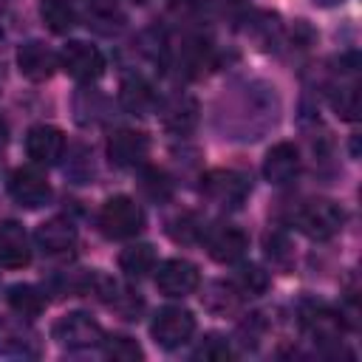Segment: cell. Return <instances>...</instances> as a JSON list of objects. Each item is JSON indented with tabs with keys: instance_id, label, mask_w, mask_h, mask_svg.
Returning a JSON list of instances; mask_svg holds the SVG:
<instances>
[{
	"instance_id": "6da1fadb",
	"label": "cell",
	"mask_w": 362,
	"mask_h": 362,
	"mask_svg": "<svg viewBox=\"0 0 362 362\" xmlns=\"http://www.w3.org/2000/svg\"><path fill=\"white\" fill-rule=\"evenodd\" d=\"M291 221H294V226L305 238H311V240H328V238H334L342 229L345 212L331 198H311V201H305V204L297 206V212H294Z\"/></svg>"
},
{
	"instance_id": "7a4b0ae2",
	"label": "cell",
	"mask_w": 362,
	"mask_h": 362,
	"mask_svg": "<svg viewBox=\"0 0 362 362\" xmlns=\"http://www.w3.org/2000/svg\"><path fill=\"white\" fill-rule=\"evenodd\" d=\"M99 229L107 238H116V240L133 238V235H139L144 229V209L127 195H113V198H107L102 204Z\"/></svg>"
},
{
	"instance_id": "3957f363",
	"label": "cell",
	"mask_w": 362,
	"mask_h": 362,
	"mask_svg": "<svg viewBox=\"0 0 362 362\" xmlns=\"http://www.w3.org/2000/svg\"><path fill=\"white\" fill-rule=\"evenodd\" d=\"M201 192L209 204L221 209H238L249 198V178L238 170H209L201 181Z\"/></svg>"
},
{
	"instance_id": "277c9868",
	"label": "cell",
	"mask_w": 362,
	"mask_h": 362,
	"mask_svg": "<svg viewBox=\"0 0 362 362\" xmlns=\"http://www.w3.org/2000/svg\"><path fill=\"white\" fill-rule=\"evenodd\" d=\"M150 334L153 339L167 348V351H175L181 345L189 342V337L195 334V317L187 311V308H178V305H167L161 308L153 322H150Z\"/></svg>"
},
{
	"instance_id": "5b68a950",
	"label": "cell",
	"mask_w": 362,
	"mask_h": 362,
	"mask_svg": "<svg viewBox=\"0 0 362 362\" xmlns=\"http://www.w3.org/2000/svg\"><path fill=\"white\" fill-rule=\"evenodd\" d=\"M51 334H54V339H57L62 348H68V351L93 348V345H102V339H105L102 325H99L93 317L82 314V311H71V314H65L62 320H57Z\"/></svg>"
},
{
	"instance_id": "8992f818",
	"label": "cell",
	"mask_w": 362,
	"mask_h": 362,
	"mask_svg": "<svg viewBox=\"0 0 362 362\" xmlns=\"http://www.w3.org/2000/svg\"><path fill=\"white\" fill-rule=\"evenodd\" d=\"M0 354L17 359H34L42 354L40 334L25 317H0Z\"/></svg>"
},
{
	"instance_id": "52a82bcc",
	"label": "cell",
	"mask_w": 362,
	"mask_h": 362,
	"mask_svg": "<svg viewBox=\"0 0 362 362\" xmlns=\"http://www.w3.org/2000/svg\"><path fill=\"white\" fill-rule=\"evenodd\" d=\"M300 325L314 342H339L345 328L342 314L317 300H305L300 305Z\"/></svg>"
},
{
	"instance_id": "ba28073f",
	"label": "cell",
	"mask_w": 362,
	"mask_h": 362,
	"mask_svg": "<svg viewBox=\"0 0 362 362\" xmlns=\"http://www.w3.org/2000/svg\"><path fill=\"white\" fill-rule=\"evenodd\" d=\"M59 65L68 71V76H74L76 82H93L102 76L105 71V57L96 45H88L82 40H74L62 48L59 54Z\"/></svg>"
},
{
	"instance_id": "9c48e42d",
	"label": "cell",
	"mask_w": 362,
	"mask_h": 362,
	"mask_svg": "<svg viewBox=\"0 0 362 362\" xmlns=\"http://www.w3.org/2000/svg\"><path fill=\"white\" fill-rule=\"evenodd\" d=\"M8 195L25 206V209H37L45 206L51 198V184L45 181V175L37 167H17L8 175Z\"/></svg>"
},
{
	"instance_id": "30bf717a",
	"label": "cell",
	"mask_w": 362,
	"mask_h": 362,
	"mask_svg": "<svg viewBox=\"0 0 362 362\" xmlns=\"http://www.w3.org/2000/svg\"><path fill=\"white\" fill-rule=\"evenodd\" d=\"M198 283H201V274H198L195 263L181 260V257L164 260L156 272V286L164 297H187L198 288Z\"/></svg>"
},
{
	"instance_id": "8fae6325",
	"label": "cell",
	"mask_w": 362,
	"mask_h": 362,
	"mask_svg": "<svg viewBox=\"0 0 362 362\" xmlns=\"http://www.w3.org/2000/svg\"><path fill=\"white\" fill-rule=\"evenodd\" d=\"M25 153L34 164L40 167H51L62 158L65 153V136L59 127H51V124H37L28 130L25 136Z\"/></svg>"
},
{
	"instance_id": "7c38bea8",
	"label": "cell",
	"mask_w": 362,
	"mask_h": 362,
	"mask_svg": "<svg viewBox=\"0 0 362 362\" xmlns=\"http://www.w3.org/2000/svg\"><path fill=\"white\" fill-rule=\"evenodd\" d=\"M150 153V139L139 130H116L107 139V158L116 167H141Z\"/></svg>"
},
{
	"instance_id": "4fadbf2b",
	"label": "cell",
	"mask_w": 362,
	"mask_h": 362,
	"mask_svg": "<svg viewBox=\"0 0 362 362\" xmlns=\"http://www.w3.org/2000/svg\"><path fill=\"white\" fill-rule=\"evenodd\" d=\"M201 240L206 243L209 257L218 260V263H235L249 249L246 235L240 229H235V226H206Z\"/></svg>"
},
{
	"instance_id": "5bb4252c",
	"label": "cell",
	"mask_w": 362,
	"mask_h": 362,
	"mask_svg": "<svg viewBox=\"0 0 362 362\" xmlns=\"http://www.w3.org/2000/svg\"><path fill=\"white\" fill-rule=\"evenodd\" d=\"M17 65H20V74L31 82H45L54 76V71L59 68V57L45 45V42H25L20 45L17 51Z\"/></svg>"
},
{
	"instance_id": "9a60e30c",
	"label": "cell",
	"mask_w": 362,
	"mask_h": 362,
	"mask_svg": "<svg viewBox=\"0 0 362 362\" xmlns=\"http://www.w3.org/2000/svg\"><path fill=\"white\" fill-rule=\"evenodd\" d=\"M158 116H161V124H164L170 133L187 136V133L198 124L201 107H198L195 96H189V93H175V96H170V99L158 107Z\"/></svg>"
},
{
	"instance_id": "2e32d148",
	"label": "cell",
	"mask_w": 362,
	"mask_h": 362,
	"mask_svg": "<svg viewBox=\"0 0 362 362\" xmlns=\"http://www.w3.org/2000/svg\"><path fill=\"white\" fill-rule=\"evenodd\" d=\"M31 260V243L17 221H3L0 223V266L3 269H23Z\"/></svg>"
},
{
	"instance_id": "e0dca14e",
	"label": "cell",
	"mask_w": 362,
	"mask_h": 362,
	"mask_svg": "<svg viewBox=\"0 0 362 362\" xmlns=\"http://www.w3.org/2000/svg\"><path fill=\"white\" fill-rule=\"evenodd\" d=\"M356 68H359V59H354L348 68H339V79L331 85V107L345 122H354L359 116V85L354 79Z\"/></svg>"
},
{
	"instance_id": "ac0fdd59",
	"label": "cell",
	"mask_w": 362,
	"mask_h": 362,
	"mask_svg": "<svg viewBox=\"0 0 362 362\" xmlns=\"http://www.w3.org/2000/svg\"><path fill=\"white\" fill-rule=\"evenodd\" d=\"M297 173H300V150L291 141H280V144H274L266 153V158H263V175H266L269 184L283 187V184L294 181Z\"/></svg>"
},
{
	"instance_id": "d6986e66",
	"label": "cell",
	"mask_w": 362,
	"mask_h": 362,
	"mask_svg": "<svg viewBox=\"0 0 362 362\" xmlns=\"http://www.w3.org/2000/svg\"><path fill=\"white\" fill-rule=\"evenodd\" d=\"M34 240L45 255H65L76 243V226L68 218H51L37 226Z\"/></svg>"
},
{
	"instance_id": "ffe728a7",
	"label": "cell",
	"mask_w": 362,
	"mask_h": 362,
	"mask_svg": "<svg viewBox=\"0 0 362 362\" xmlns=\"http://www.w3.org/2000/svg\"><path fill=\"white\" fill-rule=\"evenodd\" d=\"M119 102H122L124 110L144 116V113L153 110V105H156V90H153V85H150L147 79H141V76H127V79L122 82V88H119Z\"/></svg>"
},
{
	"instance_id": "44dd1931",
	"label": "cell",
	"mask_w": 362,
	"mask_h": 362,
	"mask_svg": "<svg viewBox=\"0 0 362 362\" xmlns=\"http://www.w3.org/2000/svg\"><path fill=\"white\" fill-rule=\"evenodd\" d=\"M119 266L127 277H144L147 272L156 269V252H153L150 243H133V246L122 249Z\"/></svg>"
},
{
	"instance_id": "7402d4cb",
	"label": "cell",
	"mask_w": 362,
	"mask_h": 362,
	"mask_svg": "<svg viewBox=\"0 0 362 362\" xmlns=\"http://www.w3.org/2000/svg\"><path fill=\"white\" fill-rule=\"evenodd\" d=\"M40 17L54 34H68L76 25V11L65 0H40Z\"/></svg>"
},
{
	"instance_id": "603a6c76",
	"label": "cell",
	"mask_w": 362,
	"mask_h": 362,
	"mask_svg": "<svg viewBox=\"0 0 362 362\" xmlns=\"http://www.w3.org/2000/svg\"><path fill=\"white\" fill-rule=\"evenodd\" d=\"M240 297H243V294L235 288V283H209L206 291L201 294L204 305H206L209 311H215V314H229V311H235V308L240 305Z\"/></svg>"
},
{
	"instance_id": "cb8c5ba5",
	"label": "cell",
	"mask_w": 362,
	"mask_h": 362,
	"mask_svg": "<svg viewBox=\"0 0 362 362\" xmlns=\"http://www.w3.org/2000/svg\"><path fill=\"white\" fill-rule=\"evenodd\" d=\"M6 300H8V305L20 314V317H37L40 311H42V305H45V300H42V294H40V288H34V286H25V283H17V286H11L8 288V294H6Z\"/></svg>"
},
{
	"instance_id": "d4e9b609",
	"label": "cell",
	"mask_w": 362,
	"mask_h": 362,
	"mask_svg": "<svg viewBox=\"0 0 362 362\" xmlns=\"http://www.w3.org/2000/svg\"><path fill=\"white\" fill-rule=\"evenodd\" d=\"M139 187H141V192H144L150 201H156V204H164V201L173 198V181H170V175H167L164 170H158V167H144L141 175H139Z\"/></svg>"
},
{
	"instance_id": "484cf974",
	"label": "cell",
	"mask_w": 362,
	"mask_h": 362,
	"mask_svg": "<svg viewBox=\"0 0 362 362\" xmlns=\"http://www.w3.org/2000/svg\"><path fill=\"white\" fill-rule=\"evenodd\" d=\"M204 229H206L204 221L198 215H192V212H181V215H175L167 223L170 238L178 240V243H195V240H201L204 238Z\"/></svg>"
},
{
	"instance_id": "4316f807",
	"label": "cell",
	"mask_w": 362,
	"mask_h": 362,
	"mask_svg": "<svg viewBox=\"0 0 362 362\" xmlns=\"http://www.w3.org/2000/svg\"><path fill=\"white\" fill-rule=\"evenodd\" d=\"M235 288L240 291V294H263L266 288H269V274L260 269V266H255V263H246V266H240L238 269V274H235Z\"/></svg>"
},
{
	"instance_id": "83f0119b",
	"label": "cell",
	"mask_w": 362,
	"mask_h": 362,
	"mask_svg": "<svg viewBox=\"0 0 362 362\" xmlns=\"http://www.w3.org/2000/svg\"><path fill=\"white\" fill-rule=\"evenodd\" d=\"M102 351L107 359H116V362H136L144 356L139 342L130 337H107V339H102Z\"/></svg>"
},
{
	"instance_id": "f1b7e54d",
	"label": "cell",
	"mask_w": 362,
	"mask_h": 362,
	"mask_svg": "<svg viewBox=\"0 0 362 362\" xmlns=\"http://www.w3.org/2000/svg\"><path fill=\"white\" fill-rule=\"evenodd\" d=\"M88 25H93L102 34H119L124 28V17L113 6H93L88 11Z\"/></svg>"
},
{
	"instance_id": "f546056e",
	"label": "cell",
	"mask_w": 362,
	"mask_h": 362,
	"mask_svg": "<svg viewBox=\"0 0 362 362\" xmlns=\"http://www.w3.org/2000/svg\"><path fill=\"white\" fill-rule=\"evenodd\" d=\"M263 249H266V257L274 266L288 269V263H291V243H288V238L283 232H269L263 238Z\"/></svg>"
},
{
	"instance_id": "4dcf8cb0",
	"label": "cell",
	"mask_w": 362,
	"mask_h": 362,
	"mask_svg": "<svg viewBox=\"0 0 362 362\" xmlns=\"http://www.w3.org/2000/svg\"><path fill=\"white\" fill-rule=\"evenodd\" d=\"M232 351H229V342L221 337V334H209L201 339V345L195 348V359H212V362H223L229 359Z\"/></svg>"
},
{
	"instance_id": "1f68e13d",
	"label": "cell",
	"mask_w": 362,
	"mask_h": 362,
	"mask_svg": "<svg viewBox=\"0 0 362 362\" xmlns=\"http://www.w3.org/2000/svg\"><path fill=\"white\" fill-rule=\"evenodd\" d=\"M175 6H181V8H195V6H201V0H173Z\"/></svg>"
},
{
	"instance_id": "d6a6232c",
	"label": "cell",
	"mask_w": 362,
	"mask_h": 362,
	"mask_svg": "<svg viewBox=\"0 0 362 362\" xmlns=\"http://www.w3.org/2000/svg\"><path fill=\"white\" fill-rule=\"evenodd\" d=\"M317 6H322V8H331V6H339L342 0H314Z\"/></svg>"
},
{
	"instance_id": "836d02e7",
	"label": "cell",
	"mask_w": 362,
	"mask_h": 362,
	"mask_svg": "<svg viewBox=\"0 0 362 362\" xmlns=\"http://www.w3.org/2000/svg\"><path fill=\"white\" fill-rule=\"evenodd\" d=\"M6 136H8V127H6V122L0 119V147L6 144Z\"/></svg>"
},
{
	"instance_id": "e575fe53",
	"label": "cell",
	"mask_w": 362,
	"mask_h": 362,
	"mask_svg": "<svg viewBox=\"0 0 362 362\" xmlns=\"http://www.w3.org/2000/svg\"><path fill=\"white\" fill-rule=\"evenodd\" d=\"M130 3H144V0H130Z\"/></svg>"
}]
</instances>
